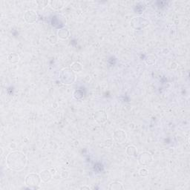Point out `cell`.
Wrapping results in <instances>:
<instances>
[{"mask_svg": "<svg viewBox=\"0 0 190 190\" xmlns=\"http://www.w3.org/2000/svg\"><path fill=\"white\" fill-rule=\"evenodd\" d=\"M40 178H41L42 180L44 182H49L51 179V173L49 170H44L40 174Z\"/></svg>", "mask_w": 190, "mask_h": 190, "instance_id": "cell-10", "label": "cell"}, {"mask_svg": "<svg viewBox=\"0 0 190 190\" xmlns=\"http://www.w3.org/2000/svg\"><path fill=\"white\" fill-rule=\"evenodd\" d=\"M60 79L64 84H72L75 80V74L72 69L65 68L60 73Z\"/></svg>", "mask_w": 190, "mask_h": 190, "instance_id": "cell-2", "label": "cell"}, {"mask_svg": "<svg viewBox=\"0 0 190 190\" xmlns=\"http://www.w3.org/2000/svg\"><path fill=\"white\" fill-rule=\"evenodd\" d=\"M81 189H89V187H82Z\"/></svg>", "mask_w": 190, "mask_h": 190, "instance_id": "cell-21", "label": "cell"}, {"mask_svg": "<svg viewBox=\"0 0 190 190\" xmlns=\"http://www.w3.org/2000/svg\"><path fill=\"white\" fill-rule=\"evenodd\" d=\"M152 156L148 152H142L140 154L138 161L140 165L142 166H148L152 162Z\"/></svg>", "mask_w": 190, "mask_h": 190, "instance_id": "cell-5", "label": "cell"}, {"mask_svg": "<svg viewBox=\"0 0 190 190\" xmlns=\"http://www.w3.org/2000/svg\"><path fill=\"white\" fill-rule=\"evenodd\" d=\"M113 137H114V140L118 142V143H123L126 140V134L123 130L119 129V130L114 132Z\"/></svg>", "mask_w": 190, "mask_h": 190, "instance_id": "cell-7", "label": "cell"}, {"mask_svg": "<svg viewBox=\"0 0 190 190\" xmlns=\"http://www.w3.org/2000/svg\"><path fill=\"white\" fill-rule=\"evenodd\" d=\"M66 23V19L62 15H56L52 19V25L56 28H61Z\"/></svg>", "mask_w": 190, "mask_h": 190, "instance_id": "cell-6", "label": "cell"}, {"mask_svg": "<svg viewBox=\"0 0 190 190\" xmlns=\"http://www.w3.org/2000/svg\"><path fill=\"white\" fill-rule=\"evenodd\" d=\"M110 189H123L122 184L119 182H113L110 184L109 186Z\"/></svg>", "mask_w": 190, "mask_h": 190, "instance_id": "cell-17", "label": "cell"}, {"mask_svg": "<svg viewBox=\"0 0 190 190\" xmlns=\"http://www.w3.org/2000/svg\"><path fill=\"white\" fill-rule=\"evenodd\" d=\"M19 57L16 53H10L8 56V61L10 63H16L19 61Z\"/></svg>", "mask_w": 190, "mask_h": 190, "instance_id": "cell-15", "label": "cell"}, {"mask_svg": "<svg viewBox=\"0 0 190 190\" xmlns=\"http://www.w3.org/2000/svg\"><path fill=\"white\" fill-rule=\"evenodd\" d=\"M140 175L142 177H145L148 175V172L146 169H141L140 170Z\"/></svg>", "mask_w": 190, "mask_h": 190, "instance_id": "cell-20", "label": "cell"}, {"mask_svg": "<svg viewBox=\"0 0 190 190\" xmlns=\"http://www.w3.org/2000/svg\"><path fill=\"white\" fill-rule=\"evenodd\" d=\"M107 114L105 112L102 110H99V111H97L96 113L94 114V119L99 124H102V123H105L107 120Z\"/></svg>", "mask_w": 190, "mask_h": 190, "instance_id": "cell-9", "label": "cell"}, {"mask_svg": "<svg viewBox=\"0 0 190 190\" xmlns=\"http://www.w3.org/2000/svg\"><path fill=\"white\" fill-rule=\"evenodd\" d=\"M48 39H49V41H50V42L52 43V44H55V43H56V42H57L56 37V36L54 35V34H53V35H50Z\"/></svg>", "mask_w": 190, "mask_h": 190, "instance_id": "cell-19", "label": "cell"}, {"mask_svg": "<svg viewBox=\"0 0 190 190\" xmlns=\"http://www.w3.org/2000/svg\"><path fill=\"white\" fill-rule=\"evenodd\" d=\"M145 62H146V64H148V65H152V64L155 63L156 56L153 54L148 55V56L145 57Z\"/></svg>", "mask_w": 190, "mask_h": 190, "instance_id": "cell-14", "label": "cell"}, {"mask_svg": "<svg viewBox=\"0 0 190 190\" xmlns=\"http://www.w3.org/2000/svg\"><path fill=\"white\" fill-rule=\"evenodd\" d=\"M82 68H83V67H82L81 64L77 62H74L71 65V69L73 70V71H75V72H80V71H82Z\"/></svg>", "mask_w": 190, "mask_h": 190, "instance_id": "cell-16", "label": "cell"}, {"mask_svg": "<svg viewBox=\"0 0 190 190\" xmlns=\"http://www.w3.org/2000/svg\"><path fill=\"white\" fill-rule=\"evenodd\" d=\"M64 3H65L64 1H59V0H57V1H49L50 7L54 9V10H60V9H62L64 6Z\"/></svg>", "mask_w": 190, "mask_h": 190, "instance_id": "cell-11", "label": "cell"}, {"mask_svg": "<svg viewBox=\"0 0 190 190\" xmlns=\"http://www.w3.org/2000/svg\"><path fill=\"white\" fill-rule=\"evenodd\" d=\"M7 166L12 170L19 171L25 167L27 160L25 154L21 151H13L10 153L6 160Z\"/></svg>", "mask_w": 190, "mask_h": 190, "instance_id": "cell-1", "label": "cell"}, {"mask_svg": "<svg viewBox=\"0 0 190 190\" xmlns=\"http://www.w3.org/2000/svg\"><path fill=\"white\" fill-rule=\"evenodd\" d=\"M126 153L128 155L132 156V157H136L137 156V148L134 145H129L127 147L126 149Z\"/></svg>", "mask_w": 190, "mask_h": 190, "instance_id": "cell-13", "label": "cell"}, {"mask_svg": "<svg viewBox=\"0 0 190 190\" xmlns=\"http://www.w3.org/2000/svg\"><path fill=\"white\" fill-rule=\"evenodd\" d=\"M24 18H25V20L28 23H34V22H35L37 19V14L36 13L35 11L30 10L25 12Z\"/></svg>", "mask_w": 190, "mask_h": 190, "instance_id": "cell-8", "label": "cell"}, {"mask_svg": "<svg viewBox=\"0 0 190 190\" xmlns=\"http://www.w3.org/2000/svg\"><path fill=\"white\" fill-rule=\"evenodd\" d=\"M148 22L142 17H134L131 21V25L135 30H140L146 28L148 25Z\"/></svg>", "mask_w": 190, "mask_h": 190, "instance_id": "cell-3", "label": "cell"}, {"mask_svg": "<svg viewBox=\"0 0 190 190\" xmlns=\"http://www.w3.org/2000/svg\"><path fill=\"white\" fill-rule=\"evenodd\" d=\"M40 181H41V178L37 174H29L25 178V183L30 186L39 185L40 183Z\"/></svg>", "mask_w": 190, "mask_h": 190, "instance_id": "cell-4", "label": "cell"}, {"mask_svg": "<svg viewBox=\"0 0 190 190\" xmlns=\"http://www.w3.org/2000/svg\"><path fill=\"white\" fill-rule=\"evenodd\" d=\"M70 36V31L65 28H62L58 31V37L62 39H67Z\"/></svg>", "mask_w": 190, "mask_h": 190, "instance_id": "cell-12", "label": "cell"}, {"mask_svg": "<svg viewBox=\"0 0 190 190\" xmlns=\"http://www.w3.org/2000/svg\"><path fill=\"white\" fill-rule=\"evenodd\" d=\"M37 4L39 7V8H43V7H46L48 4H49V1H37Z\"/></svg>", "mask_w": 190, "mask_h": 190, "instance_id": "cell-18", "label": "cell"}]
</instances>
